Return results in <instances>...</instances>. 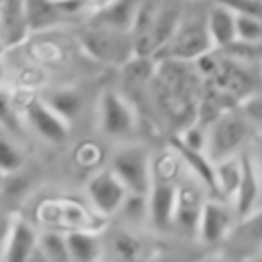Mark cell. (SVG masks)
Masks as SVG:
<instances>
[{"label": "cell", "mask_w": 262, "mask_h": 262, "mask_svg": "<svg viewBox=\"0 0 262 262\" xmlns=\"http://www.w3.org/2000/svg\"><path fill=\"white\" fill-rule=\"evenodd\" d=\"M182 164V158L172 147L158 158H153V180L147 194V205H149L147 219L160 232L172 230Z\"/></svg>", "instance_id": "obj_1"}, {"label": "cell", "mask_w": 262, "mask_h": 262, "mask_svg": "<svg viewBox=\"0 0 262 262\" xmlns=\"http://www.w3.org/2000/svg\"><path fill=\"white\" fill-rule=\"evenodd\" d=\"M251 126L246 115L237 110H226L208 126L207 155L214 162L235 157L246 147Z\"/></svg>", "instance_id": "obj_2"}, {"label": "cell", "mask_w": 262, "mask_h": 262, "mask_svg": "<svg viewBox=\"0 0 262 262\" xmlns=\"http://www.w3.org/2000/svg\"><path fill=\"white\" fill-rule=\"evenodd\" d=\"M207 18H183L172 38L157 52L153 59H174V61L194 63L203 54L214 51Z\"/></svg>", "instance_id": "obj_3"}, {"label": "cell", "mask_w": 262, "mask_h": 262, "mask_svg": "<svg viewBox=\"0 0 262 262\" xmlns=\"http://www.w3.org/2000/svg\"><path fill=\"white\" fill-rule=\"evenodd\" d=\"M110 169L120 178L129 192L149 194L153 180V158L144 146L127 144L112 155Z\"/></svg>", "instance_id": "obj_4"}, {"label": "cell", "mask_w": 262, "mask_h": 262, "mask_svg": "<svg viewBox=\"0 0 262 262\" xmlns=\"http://www.w3.org/2000/svg\"><path fill=\"white\" fill-rule=\"evenodd\" d=\"M83 47L94 59L110 65H126L135 56L133 34L94 24L84 31Z\"/></svg>", "instance_id": "obj_5"}, {"label": "cell", "mask_w": 262, "mask_h": 262, "mask_svg": "<svg viewBox=\"0 0 262 262\" xmlns=\"http://www.w3.org/2000/svg\"><path fill=\"white\" fill-rule=\"evenodd\" d=\"M99 127L110 139H127L137 129L135 108L115 90H104L99 99Z\"/></svg>", "instance_id": "obj_6"}, {"label": "cell", "mask_w": 262, "mask_h": 262, "mask_svg": "<svg viewBox=\"0 0 262 262\" xmlns=\"http://www.w3.org/2000/svg\"><path fill=\"white\" fill-rule=\"evenodd\" d=\"M182 20V11L176 6H172L171 2L158 6L157 15H155L149 29L133 38L135 56H139V58H155L157 52L172 38V34L176 33Z\"/></svg>", "instance_id": "obj_7"}, {"label": "cell", "mask_w": 262, "mask_h": 262, "mask_svg": "<svg viewBox=\"0 0 262 262\" xmlns=\"http://www.w3.org/2000/svg\"><path fill=\"white\" fill-rule=\"evenodd\" d=\"M86 194L94 210L99 215L108 217L120 212L129 190L112 169L106 167L90 176L86 183Z\"/></svg>", "instance_id": "obj_8"}, {"label": "cell", "mask_w": 262, "mask_h": 262, "mask_svg": "<svg viewBox=\"0 0 262 262\" xmlns=\"http://www.w3.org/2000/svg\"><path fill=\"white\" fill-rule=\"evenodd\" d=\"M233 207V205H232ZM217 200H207L201 212L198 237L207 246H221L235 225V208Z\"/></svg>", "instance_id": "obj_9"}, {"label": "cell", "mask_w": 262, "mask_h": 262, "mask_svg": "<svg viewBox=\"0 0 262 262\" xmlns=\"http://www.w3.org/2000/svg\"><path fill=\"white\" fill-rule=\"evenodd\" d=\"M225 246L232 255L243 258H257L262 253V208L237 219Z\"/></svg>", "instance_id": "obj_10"}, {"label": "cell", "mask_w": 262, "mask_h": 262, "mask_svg": "<svg viewBox=\"0 0 262 262\" xmlns=\"http://www.w3.org/2000/svg\"><path fill=\"white\" fill-rule=\"evenodd\" d=\"M205 201L207 200L203 198V192L198 183L180 182L172 228L178 230L183 235H198Z\"/></svg>", "instance_id": "obj_11"}, {"label": "cell", "mask_w": 262, "mask_h": 262, "mask_svg": "<svg viewBox=\"0 0 262 262\" xmlns=\"http://www.w3.org/2000/svg\"><path fill=\"white\" fill-rule=\"evenodd\" d=\"M241 165H243L241 183L232 201L237 212V219L244 217L251 210H255V205L262 194V172L258 169L257 160H255V155L248 149H243L241 151Z\"/></svg>", "instance_id": "obj_12"}, {"label": "cell", "mask_w": 262, "mask_h": 262, "mask_svg": "<svg viewBox=\"0 0 262 262\" xmlns=\"http://www.w3.org/2000/svg\"><path fill=\"white\" fill-rule=\"evenodd\" d=\"M27 122L43 140L51 144H61L69 137L70 124L54 112L41 97L33 99L26 110Z\"/></svg>", "instance_id": "obj_13"}, {"label": "cell", "mask_w": 262, "mask_h": 262, "mask_svg": "<svg viewBox=\"0 0 262 262\" xmlns=\"http://www.w3.org/2000/svg\"><path fill=\"white\" fill-rule=\"evenodd\" d=\"M142 2L144 0H110L108 4L95 9L90 24L113 31L131 33Z\"/></svg>", "instance_id": "obj_14"}, {"label": "cell", "mask_w": 262, "mask_h": 262, "mask_svg": "<svg viewBox=\"0 0 262 262\" xmlns=\"http://www.w3.org/2000/svg\"><path fill=\"white\" fill-rule=\"evenodd\" d=\"M38 241H40V233L34 230L27 219L16 215L15 223H13L11 233L6 243L4 253H2V260L9 262H27L31 260L33 253L38 248Z\"/></svg>", "instance_id": "obj_15"}, {"label": "cell", "mask_w": 262, "mask_h": 262, "mask_svg": "<svg viewBox=\"0 0 262 262\" xmlns=\"http://www.w3.org/2000/svg\"><path fill=\"white\" fill-rule=\"evenodd\" d=\"M171 147L180 155L182 162L190 169L192 176L208 190L217 194V178H215V162L203 149H192L185 146L178 137L171 140Z\"/></svg>", "instance_id": "obj_16"}, {"label": "cell", "mask_w": 262, "mask_h": 262, "mask_svg": "<svg viewBox=\"0 0 262 262\" xmlns=\"http://www.w3.org/2000/svg\"><path fill=\"white\" fill-rule=\"evenodd\" d=\"M207 27L215 51H225L237 41V15L226 6L215 2L207 15Z\"/></svg>", "instance_id": "obj_17"}, {"label": "cell", "mask_w": 262, "mask_h": 262, "mask_svg": "<svg viewBox=\"0 0 262 262\" xmlns=\"http://www.w3.org/2000/svg\"><path fill=\"white\" fill-rule=\"evenodd\" d=\"M0 27L6 43L15 45L24 40L29 31L26 15V0H2L0 6Z\"/></svg>", "instance_id": "obj_18"}, {"label": "cell", "mask_w": 262, "mask_h": 262, "mask_svg": "<svg viewBox=\"0 0 262 262\" xmlns=\"http://www.w3.org/2000/svg\"><path fill=\"white\" fill-rule=\"evenodd\" d=\"M67 244H69L70 260L90 262L102 257V239L95 230H72L67 233Z\"/></svg>", "instance_id": "obj_19"}, {"label": "cell", "mask_w": 262, "mask_h": 262, "mask_svg": "<svg viewBox=\"0 0 262 262\" xmlns=\"http://www.w3.org/2000/svg\"><path fill=\"white\" fill-rule=\"evenodd\" d=\"M29 31H45L54 27L67 16L58 0H26Z\"/></svg>", "instance_id": "obj_20"}, {"label": "cell", "mask_w": 262, "mask_h": 262, "mask_svg": "<svg viewBox=\"0 0 262 262\" xmlns=\"http://www.w3.org/2000/svg\"><path fill=\"white\" fill-rule=\"evenodd\" d=\"M41 99L69 124L83 112V97L74 88H52Z\"/></svg>", "instance_id": "obj_21"}, {"label": "cell", "mask_w": 262, "mask_h": 262, "mask_svg": "<svg viewBox=\"0 0 262 262\" xmlns=\"http://www.w3.org/2000/svg\"><path fill=\"white\" fill-rule=\"evenodd\" d=\"M243 165H241V153L235 157L223 158L215 162V178H217V194L226 200L233 201L241 183Z\"/></svg>", "instance_id": "obj_22"}, {"label": "cell", "mask_w": 262, "mask_h": 262, "mask_svg": "<svg viewBox=\"0 0 262 262\" xmlns=\"http://www.w3.org/2000/svg\"><path fill=\"white\" fill-rule=\"evenodd\" d=\"M36 257L49 262H69L70 253H69V244H67V233H59V232L40 233L38 248L33 253V257H31V260H34Z\"/></svg>", "instance_id": "obj_23"}, {"label": "cell", "mask_w": 262, "mask_h": 262, "mask_svg": "<svg viewBox=\"0 0 262 262\" xmlns=\"http://www.w3.org/2000/svg\"><path fill=\"white\" fill-rule=\"evenodd\" d=\"M112 250L115 257L122 258V260H137L142 257L144 244L137 235L120 230L112 237Z\"/></svg>", "instance_id": "obj_24"}, {"label": "cell", "mask_w": 262, "mask_h": 262, "mask_svg": "<svg viewBox=\"0 0 262 262\" xmlns=\"http://www.w3.org/2000/svg\"><path fill=\"white\" fill-rule=\"evenodd\" d=\"M22 165H24V153L8 135L0 133V169L6 174H9V172L20 171Z\"/></svg>", "instance_id": "obj_25"}, {"label": "cell", "mask_w": 262, "mask_h": 262, "mask_svg": "<svg viewBox=\"0 0 262 262\" xmlns=\"http://www.w3.org/2000/svg\"><path fill=\"white\" fill-rule=\"evenodd\" d=\"M237 41L246 45L262 43V18L237 15Z\"/></svg>", "instance_id": "obj_26"}, {"label": "cell", "mask_w": 262, "mask_h": 262, "mask_svg": "<svg viewBox=\"0 0 262 262\" xmlns=\"http://www.w3.org/2000/svg\"><path fill=\"white\" fill-rule=\"evenodd\" d=\"M0 126L11 131V133L20 131V120L16 117L15 110H13L11 97L4 90H0Z\"/></svg>", "instance_id": "obj_27"}, {"label": "cell", "mask_w": 262, "mask_h": 262, "mask_svg": "<svg viewBox=\"0 0 262 262\" xmlns=\"http://www.w3.org/2000/svg\"><path fill=\"white\" fill-rule=\"evenodd\" d=\"M232 9L235 15H250L262 18V0H215Z\"/></svg>", "instance_id": "obj_28"}, {"label": "cell", "mask_w": 262, "mask_h": 262, "mask_svg": "<svg viewBox=\"0 0 262 262\" xmlns=\"http://www.w3.org/2000/svg\"><path fill=\"white\" fill-rule=\"evenodd\" d=\"M15 217L16 215L9 214V212L0 208V258H2V253H4V248H6V243H8L9 233H11Z\"/></svg>", "instance_id": "obj_29"}, {"label": "cell", "mask_w": 262, "mask_h": 262, "mask_svg": "<svg viewBox=\"0 0 262 262\" xmlns=\"http://www.w3.org/2000/svg\"><path fill=\"white\" fill-rule=\"evenodd\" d=\"M77 160L79 164H84V165H90L94 162L99 160V151H97V146L94 144H86L79 149V155H77Z\"/></svg>", "instance_id": "obj_30"}, {"label": "cell", "mask_w": 262, "mask_h": 262, "mask_svg": "<svg viewBox=\"0 0 262 262\" xmlns=\"http://www.w3.org/2000/svg\"><path fill=\"white\" fill-rule=\"evenodd\" d=\"M255 160H257V164H258V169H260V172H262V137L258 139V142H257V149H255Z\"/></svg>", "instance_id": "obj_31"}, {"label": "cell", "mask_w": 262, "mask_h": 262, "mask_svg": "<svg viewBox=\"0 0 262 262\" xmlns=\"http://www.w3.org/2000/svg\"><path fill=\"white\" fill-rule=\"evenodd\" d=\"M6 172L2 171V169H0V192H2V189H4V182H6Z\"/></svg>", "instance_id": "obj_32"}, {"label": "cell", "mask_w": 262, "mask_h": 262, "mask_svg": "<svg viewBox=\"0 0 262 262\" xmlns=\"http://www.w3.org/2000/svg\"><path fill=\"white\" fill-rule=\"evenodd\" d=\"M2 79H4V65L0 63V84H2Z\"/></svg>", "instance_id": "obj_33"}, {"label": "cell", "mask_w": 262, "mask_h": 262, "mask_svg": "<svg viewBox=\"0 0 262 262\" xmlns=\"http://www.w3.org/2000/svg\"><path fill=\"white\" fill-rule=\"evenodd\" d=\"M257 260H262V253H258V255H257Z\"/></svg>", "instance_id": "obj_34"}, {"label": "cell", "mask_w": 262, "mask_h": 262, "mask_svg": "<svg viewBox=\"0 0 262 262\" xmlns=\"http://www.w3.org/2000/svg\"><path fill=\"white\" fill-rule=\"evenodd\" d=\"M0 260H2V258H0Z\"/></svg>", "instance_id": "obj_35"}]
</instances>
